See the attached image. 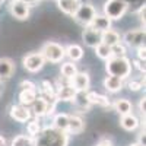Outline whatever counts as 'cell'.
<instances>
[{
  "label": "cell",
  "instance_id": "cell-23",
  "mask_svg": "<svg viewBox=\"0 0 146 146\" xmlns=\"http://www.w3.org/2000/svg\"><path fill=\"white\" fill-rule=\"evenodd\" d=\"M113 107H114V110H115L120 115L130 114L131 110H133V104H131L129 100H126V98H118V100H115L114 104H113Z\"/></svg>",
  "mask_w": 146,
  "mask_h": 146
},
{
  "label": "cell",
  "instance_id": "cell-14",
  "mask_svg": "<svg viewBox=\"0 0 146 146\" xmlns=\"http://www.w3.org/2000/svg\"><path fill=\"white\" fill-rule=\"evenodd\" d=\"M111 19H108L105 15H95V18L91 21L89 23V28L95 29V31H100V32H104L107 29H111Z\"/></svg>",
  "mask_w": 146,
  "mask_h": 146
},
{
  "label": "cell",
  "instance_id": "cell-5",
  "mask_svg": "<svg viewBox=\"0 0 146 146\" xmlns=\"http://www.w3.org/2000/svg\"><path fill=\"white\" fill-rule=\"evenodd\" d=\"M95 15H96V10L91 3H80L79 7L75 12V15H73V18H75V21L78 23H80V25L88 27L91 23V21L95 18Z\"/></svg>",
  "mask_w": 146,
  "mask_h": 146
},
{
  "label": "cell",
  "instance_id": "cell-32",
  "mask_svg": "<svg viewBox=\"0 0 146 146\" xmlns=\"http://www.w3.org/2000/svg\"><path fill=\"white\" fill-rule=\"evenodd\" d=\"M126 53H127V48L121 42L111 47V57H126Z\"/></svg>",
  "mask_w": 146,
  "mask_h": 146
},
{
  "label": "cell",
  "instance_id": "cell-3",
  "mask_svg": "<svg viewBox=\"0 0 146 146\" xmlns=\"http://www.w3.org/2000/svg\"><path fill=\"white\" fill-rule=\"evenodd\" d=\"M40 53L45 58V62H50V63H60L66 57L64 47L62 44H58V42H54V41L45 42Z\"/></svg>",
  "mask_w": 146,
  "mask_h": 146
},
{
  "label": "cell",
  "instance_id": "cell-21",
  "mask_svg": "<svg viewBox=\"0 0 146 146\" xmlns=\"http://www.w3.org/2000/svg\"><path fill=\"white\" fill-rule=\"evenodd\" d=\"M64 53L66 56L70 58V62H79V60L83 57V48L78 44H70L67 47H64Z\"/></svg>",
  "mask_w": 146,
  "mask_h": 146
},
{
  "label": "cell",
  "instance_id": "cell-16",
  "mask_svg": "<svg viewBox=\"0 0 146 146\" xmlns=\"http://www.w3.org/2000/svg\"><path fill=\"white\" fill-rule=\"evenodd\" d=\"M124 86V79H121V78H117V76H111V75H108L105 79H104V88L108 91V92H118L121 91Z\"/></svg>",
  "mask_w": 146,
  "mask_h": 146
},
{
  "label": "cell",
  "instance_id": "cell-25",
  "mask_svg": "<svg viewBox=\"0 0 146 146\" xmlns=\"http://www.w3.org/2000/svg\"><path fill=\"white\" fill-rule=\"evenodd\" d=\"M38 92L36 91H27V89H21L19 92V104L25 105V107H31V104L36 100Z\"/></svg>",
  "mask_w": 146,
  "mask_h": 146
},
{
  "label": "cell",
  "instance_id": "cell-44",
  "mask_svg": "<svg viewBox=\"0 0 146 146\" xmlns=\"http://www.w3.org/2000/svg\"><path fill=\"white\" fill-rule=\"evenodd\" d=\"M0 146H3V145H0Z\"/></svg>",
  "mask_w": 146,
  "mask_h": 146
},
{
  "label": "cell",
  "instance_id": "cell-11",
  "mask_svg": "<svg viewBox=\"0 0 146 146\" xmlns=\"http://www.w3.org/2000/svg\"><path fill=\"white\" fill-rule=\"evenodd\" d=\"M76 91L72 88L70 83H66V85H58L56 88V100L57 101H63V102H70L75 100L76 96Z\"/></svg>",
  "mask_w": 146,
  "mask_h": 146
},
{
  "label": "cell",
  "instance_id": "cell-41",
  "mask_svg": "<svg viewBox=\"0 0 146 146\" xmlns=\"http://www.w3.org/2000/svg\"><path fill=\"white\" fill-rule=\"evenodd\" d=\"M0 145H6V140H5V137H2V136H0Z\"/></svg>",
  "mask_w": 146,
  "mask_h": 146
},
{
  "label": "cell",
  "instance_id": "cell-43",
  "mask_svg": "<svg viewBox=\"0 0 146 146\" xmlns=\"http://www.w3.org/2000/svg\"><path fill=\"white\" fill-rule=\"evenodd\" d=\"M2 3H5V0H0V5H2Z\"/></svg>",
  "mask_w": 146,
  "mask_h": 146
},
{
  "label": "cell",
  "instance_id": "cell-26",
  "mask_svg": "<svg viewBox=\"0 0 146 146\" xmlns=\"http://www.w3.org/2000/svg\"><path fill=\"white\" fill-rule=\"evenodd\" d=\"M78 72H79V70H78L76 64L73 63V62H66V63H63V64H62V69H60L62 76H63L64 79H67V80H70Z\"/></svg>",
  "mask_w": 146,
  "mask_h": 146
},
{
  "label": "cell",
  "instance_id": "cell-40",
  "mask_svg": "<svg viewBox=\"0 0 146 146\" xmlns=\"http://www.w3.org/2000/svg\"><path fill=\"white\" fill-rule=\"evenodd\" d=\"M96 146H113V143H111V142H108V140H101Z\"/></svg>",
  "mask_w": 146,
  "mask_h": 146
},
{
  "label": "cell",
  "instance_id": "cell-20",
  "mask_svg": "<svg viewBox=\"0 0 146 146\" xmlns=\"http://www.w3.org/2000/svg\"><path fill=\"white\" fill-rule=\"evenodd\" d=\"M79 5H80L79 0H57L58 9L62 10L63 13L70 15V16L75 15V12H76V9L79 7Z\"/></svg>",
  "mask_w": 146,
  "mask_h": 146
},
{
  "label": "cell",
  "instance_id": "cell-38",
  "mask_svg": "<svg viewBox=\"0 0 146 146\" xmlns=\"http://www.w3.org/2000/svg\"><path fill=\"white\" fill-rule=\"evenodd\" d=\"M145 10H146L145 5H143V6H140V7H139V10H137V15H139V19H140V22L143 23V27H145Z\"/></svg>",
  "mask_w": 146,
  "mask_h": 146
},
{
  "label": "cell",
  "instance_id": "cell-29",
  "mask_svg": "<svg viewBox=\"0 0 146 146\" xmlns=\"http://www.w3.org/2000/svg\"><path fill=\"white\" fill-rule=\"evenodd\" d=\"M10 146H34V137L28 135H18L12 140Z\"/></svg>",
  "mask_w": 146,
  "mask_h": 146
},
{
  "label": "cell",
  "instance_id": "cell-36",
  "mask_svg": "<svg viewBox=\"0 0 146 146\" xmlns=\"http://www.w3.org/2000/svg\"><path fill=\"white\" fill-rule=\"evenodd\" d=\"M133 66H135L140 73H142V75H145V62H142V60H133Z\"/></svg>",
  "mask_w": 146,
  "mask_h": 146
},
{
  "label": "cell",
  "instance_id": "cell-4",
  "mask_svg": "<svg viewBox=\"0 0 146 146\" xmlns=\"http://www.w3.org/2000/svg\"><path fill=\"white\" fill-rule=\"evenodd\" d=\"M127 7H129V5L124 0H107L104 5V15L108 19L115 21V19L123 18Z\"/></svg>",
  "mask_w": 146,
  "mask_h": 146
},
{
  "label": "cell",
  "instance_id": "cell-24",
  "mask_svg": "<svg viewBox=\"0 0 146 146\" xmlns=\"http://www.w3.org/2000/svg\"><path fill=\"white\" fill-rule=\"evenodd\" d=\"M67 124H69V114L58 113L53 118V126L51 127H54V129H57L60 131H66L67 133Z\"/></svg>",
  "mask_w": 146,
  "mask_h": 146
},
{
  "label": "cell",
  "instance_id": "cell-39",
  "mask_svg": "<svg viewBox=\"0 0 146 146\" xmlns=\"http://www.w3.org/2000/svg\"><path fill=\"white\" fill-rule=\"evenodd\" d=\"M22 2H23V3H25V5H28V6L31 7L32 5H36V3H40V2H41V0H22Z\"/></svg>",
  "mask_w": 146,
  "mask_h": 146
},
{
  "label": "cell",
  "instance_id": "cell-27",
  "mask_svg": "<svg viewBox=\"0 0 146 146\" xmlns=\"http://www.w3.org/2000/svg\"><path fill=\"white\" fill-rule=\"evenodd\" d=\"M40 92H41V96H42V98H45V100H48V98H56V86H54L50 80H42V82H41V89H40Z\"/></svg>",
  "mask_w": 146,
  "mask_h": 146
},
{
  "label": "cell",
  "instance_id": "cell-15",
  "mask_svg": "<svg viewBox=\"0 0 146 146\" xmlns=\"http://www.w3.org/2000/svg\"><path fill=\"white\" fill-rule=\"evenodd\" d=\"M85 129V121L80 115H69V124H67V135H79Z\"/></svg>",
  "mask_w": 146,
  "mask_h": 146
},
{
  "label": "cell",
  "instance_id": "cell-19",
  "mask_svg": "<svg viewBox=\"0 0 146 146\" xmlns=\"http://www.w3.org/2000/svg\"><path fill=\"white\" fill-rule=\"evenodd\" d=\"M139 124H140L139 123V118L133 113L120 117V126L123 127L124 130H127V131H135L139 127Z\"/></svg>",
  "mask_w": 146,
  "mask_h": 146
},
{
  "label": "cell",
  "instance_id": "cell-33",
  "mask_svg": "<svg viewBox=\"0 0 146 146\" xmlns=\"http://www.w3.org/2000/svg\"><path fill=\"white\" fill-rule=\"evenodd\" d=\"M127 86H129V89H130V91H135V92L140 91V89L145 86V78H143V79H140V80H135V79L129 80V82H127Z\"/></svg>",
  "mask_w": 146,
  "mask_h": 146
},
{
  "label": "cell",
  "instance_id": "cell-8",
  "mask_svg": "<svg viewBox=\"0 0 146 146\" xmlns=\"http://www.w3.org/2000/svg\"><path fill=\"white\" fill-rule=\"evenodd\" d=\"M123 42L129 47H139L145 44V29H130L124 32Z\"/></svg>",
  "mask_w": 146,
  "mask_h": 146
},
{
  "label": "cell",
  "instance_id": "cell-28",
  "mask_svg": "<svg viewBox=\"0 0 146 146\" xmlns=\"http://www.w3.org/2000/svg\"><path fill=\"white\" fill-rule=\"evenodd\" d=\"M28 126H27V131H28V136L31 137H35L40 135V131L42 130L41 129V124H40V118H32V120H28L27 121Z\"/></svg>",
  "mask_w": 146,
  "mask_h": 146
},
{
  "label": "cell",
  "instance_id": "cell-13",
  "mask_svg": "<svg viewBox=\"0 0 146 146\" xmlns=\"http://www.w3.org/2000/svg\"><path fill=\"white\" fill-rule=\"evenodd\" d=\"M85 95H86V100L91 105L96 104V105H101L104 108H110L111 107V102H110V98L105 95H101L98 92H95V91H86L85 92Z\"/></svg>",
  "mask_w": 146,
  "mask_h": 146
},
{
  "label": "cell",
  "instance_id": "cell-35",
  "mask_svg": "<svg viewBox=\"0 0 146 146\" xmlns=\"http://www.w3.org/2000/svg\"><path fill=\"white\" fill-rule=\"evenodd\" d=\"M145 58H146V47L143 44V45H139L137 47V60L145 62Z\"/></svg>",
  "mask_w": 146,
  "mask_h": 146
},
{
  "label": "cell",
  "instance_id": "cell-34",
  "mask_svg": "<svg viewBox=\"0 0 146 146\" xmlns=\"http://www.w3.org/2000/svg\"><path fill=\"white\" fill-rule=\"evenodd\" d=\"M19 88L21 89H27V91H36L35 83L31 82V80H22L21 85H19Z\"/></svg>",
  "mask_w": 146,
  "mask_h": 146
},
{
  "label": "cell",
  "instance_id": "cell-18",
  "mask_svg": "<svg viewBox=\"0 0 146 146\" xmlns=\"http://www.w3.org/2000/svg\"><path fill=\"white\" fill-rule=\"evenodd\" d=\"M15 72V63L9 57L0 58V79H9Z\"/></svg>",
  "mask_w": 146,
  "mask_h": 146
},
{
  "label": "cell",
  "instance_id": "cell-7",
  "mask_svg": "<svg viewBox=\"0 0 146 146\" xmlns=\"http://www.w3.org/2000/svg\"><path fill=\"white\" fill-rule=\"evenodd\" d=\"M69 83L72 85V88L75 89L76 92H86V91H89V86H91L89 73H86V72H78L76 75L69 80Z\"/></svg>",
  "mask_w": 146,
  "mask_h": 146
},
{
  "label": "cell",
  "instance_id": "cell-30",
  "mask_svg": "<svg viewBox=\"0 0 146 146\" xmlns=\"http://www.w3.org/2000/svg\"><path fill=\"white\" fill-rule=\"evenodd\" d=\"M95 54L98 56L101 60H105L107 62V60L111 57V47H108V45L101 42V44H98L95 47Z\"/></svg>",
  "mask_w": 146,
  "mask_h": 146
},
{
  "label": "cell",
  "instance_id": "cell-2",
  "mask_svg": "<svg viewBox=\"0 0 146 146\" xmlns=\"http://www.w3.org/2000/svg\"><path fill=\"white\" fill-rule=\"evenodd\" d=\"M105 70L111 76L127 79L131 73V62L127 57H110L105 63Z\"/></svg>",
  "mask_w": 146,
  "mask_h": 146
},
{
  "label": "cell",
  "instance_id": "cell-10",
  "mask_svg": "<svg viewBox=\"0 0 146 146\" xmlns=\"http://www.w3.org/2000/svg\"><path fill=\"white\" fill-rule=\"evenodd\" d=\"M9 115H10L12 120L18 121V123H27L28 120H31V110L25 105H21V104L12 105Z\"/></svg>",
  "mask_w": 146,
  "mask_h": 146
},
{
  "label": "cell",
  "instance_id": "cell-1",
  "mask_svg": "<svg viewBox=\"0 0 146 146\" xmlns=\"http://www.w3.org/2000/svg\"><path fill=\"white\" fill-rule=\"evenodd\" d=\"M69 135L54 127H45L34 137V146H67Z\"/></svg>",
  "mask_w": 146,
  "mask_h": 146
},
{
  "label": "cell",
  "instance_id": "cell-22",
  "mask_svg": "<svg viewBox=\"0 0 146 146\" xmlns=\"http://www.w3.org/2000/svg\"><path fill=\"white\" fill-rule=\"evenodd\" d=\"M101 42L108 47H113L120 42V35L114 29H107V31L101 32Z\"/></svg>",
  "mask_w": 146,
  "mask_h": 146
},
{
  "label": "cell",
  "instance_id": "cell-9",
  "mask_svg": "<svg viewBox=\"0 0 146 146\" xmlns=\"http://www.w3.org/2000/svg\"><path fill=\"white\" fill-rule=\"evenodd\" d=\"M9 10L19 21H27L29 18V6L25 5L22 0H12L9 5Z\"/></svg>",
  "mask_w": 146,
  "mask_h": 146
},
{
  "label": "cell",
  "instance_id": "cell-37",
  "mask_svg": "<svg viewBox=\"0 0 146 146\" xmlns=\"http://www.w3.org/2000/svg\"><path fill=\"white\" fill-rule=\"evenodd\" d=\"M139 111L145 117V111H146V98H145V96H142L140 101H139Z\"/></svg>",
  "mask_w": 146,
  "mask_h": 146
},
{
  "label": "cell",
  "instance_id": "cell-17",
  "mask_svg": "<svg viewBox=\"0 0 146 146\" xmlns=\"http://www.w3.org/2000/svg\"><path fill=\"white\" fill-rule=\"evenodd\" d=\"M31 114H34L36 118H41L47 115V100L42 96H36V100L31 104Z\"/></svg>",
  "mask_w": 146,
  "mask_h": 146
},
{
  "label": "cell",
  "instance_id": "cell-31",
  "mask_svg": "<svg viewBox=\"0 0 146 146\" xmlns=\"http://www.w3.org/2000/svg\"><path fill=\"white\" fill-rule=\"evenodd\" d=\"M73 102H76L82 110H89V107H91V104H89L88 100H86V95H85V92H78L76 96H75V100H73Z\"/></svg>",
  "mask_w": 146,
  "mask_h": 146
},
{
  "label": "cell",
  "instance_id": "cell-42",
  "mask_svg": "<svg viewBox=\"0 0 146 146\" xmlns=\"http://www.w3.org/2000/svg\"><path fill=\"white\" fill-rule=\"evenodd\" d=\"M130 146H145V145H142V143H139V142H135V143H131Z\"/></svg>",
  "mask_w": 146,
  "mask_h": 146
},
{
  "label": "cell",
  "instance_id": "cell-12",
  "mask_svg": "<svg viewBox=\"0 0 146 146\" xmlns=\"http://www.w3.org/2000/svg\"><path fill=\"white\" fill-rule=\"evenodd\" d=\"M82 38L83 42L86 44L91 48H95L98 44H101V32L100 31H95L89 27H85L83 32H82Z\"/></svg>",
  "mask_w": 146,
  "mask_h": 146
},
{
  "label": "cell",
  "instance_id": "cell-6",
  "mask_svg": "<svg viewBox=\"0 0 146 146\" xmlns=\"http://www.w3.org/2000/svg\"><path fill=\"white\" fill-rule=\"evenodd\" d=\"M22 64L25 67V70L31 72V73H36L40 72L44 64H45V58L42 57V54L38 51V53H31V54H27L22 60Z\"/></svg>",
  "mask_w": 146,
  "mask_h": 146
}]
</instances>
